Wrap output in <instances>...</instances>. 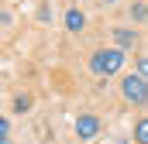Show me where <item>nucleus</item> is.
I'll list each match as a JSON object with an SVG mask.
<instances>
[{"instance_id":"obj_11","label":"nucleus","mask_w":148,"mask_h":144,"mask_svg":"<svg viewBox=\"0 0 148 144\" xmlns=\"http://www.w3.org/2000/svg\"><path fill=\"white\" fill-rule=\"evenodd\" d=\"M100 3H107V7H110V3H117V0H100Z\"/></svg>"},{"instance_id":"obj_8","label":"nucleus","mask_w":148,"mask_h":144,"mask_svg":"<svg viewBox=\"0 0 148 144\" xmlns=\"http://www.w3.org/2000/svg\"><path fill=\"white\" fill-rule=\"evenodd\" d=\"M0 144H10V120H0Z\"/></svg>"},{"instance_id":"obj_6","label":"nucleus","mask_w":148,"mask_h":144,"mask_svg":"<svg viewBox=\"0 0 148 144\" xmlns=\"http://www.w3.org/2000/svg\"><path fill=\"white\" fill-rule=\"evenodd\" d=\"M134 144H148V117H141L134 124Z\"/></svg>"},{"instance_id":"obj_4","label":"nucleus","mask_w":148,"mask_h":144,"mask_svg":"<svg viewBox=\"0 0 148 144\" xmlns=\"http://www.w3.org/2000/svg\"><path fill=\"white\" fill-rule=\"evenodd\" d=\"M110 35H114V45L124 48V52H131V48L138 45V31H134V28H114Z\"/></svg>"},{"instance_id":"obj_9","label":"nucleus","mask_w":148,"mask_h":144,"mask_svg":"<svg viewBox=\"0 0 148 144\" xmlns=\"http://www.w3.org/2000/svg\"><path fill=\"white\" fill-rule=\"evenodd\" d=\"M28 107H31V100H28V96H14V110H17V113H24Z\"/></svg>"},{"instance_id":"obj_7","label":"nucleus","mask_w":148,"mask_h":144,"mask_svg":"<svg viewBox=\"0 0 148 144\" xmlns=\"http://www.w3.org/2000/svg\"><path fill=\"white\" fill-rule=\"evenodd\" d=\"M131 17L134 21H148V3H131Z\"/></svg>"},{"instance_id":"obj_2","label":"nucleus","mask_w":148,"mask_h":144,"mask_svg":"<svg viewBox=\"0 0 148 144\" xmlns=\"http://www.w3.org/2000/svg\"><path fill=\"white\" fill-rule=\"evenodd\" d=\"M121 96H124L131 107H145L148 103V79L138 75V72H134V75H124V79H121Z\"/></svg>"},{"instance_id":"obj_5","label":"nucleus","mask_w":148,"mask_h":144,"mask_svg":"<svg viewBox=\"0 0 148 144\" xmlns=\"http://www.w3.org/2000/svg\"><path fill=\"white\" fill-rule=\"evenodd\" d=\"M62 24H66V31L79 35V31L86 28V14H83L79 7H69V10H66V17H62Z\"/></svg>"},{"instance_id":"obj_1","label":"nucleus","mask_w":148,"mask_h":144,"mask_svg":"<svg viewBox=\"0 0 148 144\" xmlns=\"http://www.w3.org/2000/svg\"><path fill=\"white\" fill-rule=\"evenodd\" d=\"M124 48H100V52H93V58H90V69H93V75H117V72L124 69Z\"/></svg>"},{"instance_id":"obj_3","label":"nucleus","mask_w":148,"mask_h":144,"mask_svg":"<svg viewBox=\"0 0 148 144\" xmlns=\"http://www.w3.org/2000/svg\"><path fill=\"white\" fill-rule=\"evenodd\" d=\"M100 134V117L97 113H79L76 117V137L79 141H93Z\"/></svg>"},{"instance_id":"obj_10","label":"nucleus","mask_w":148,"mask_h":144,"mask_svg":"<svg viewBox=\"0 0 148 144\" xmlns=\"http://www.w3.org/2000/svg\"><path fill=\"white\" fill-rule=\"evenodd\" d=\"M138 75H145V79H148V55L138 58Z\"/></svg>"}]
</instances>
